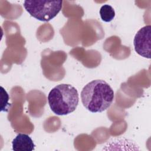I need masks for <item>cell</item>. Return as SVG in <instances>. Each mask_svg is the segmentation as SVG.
I'll list each match as a JSON object with an SVG mask.
<instances>
[{
    "label": "cell",
    "mask_w": 151,
    "mask_h": 151,
    "mask_svg": "<svg viewBox=\"0 0 151 151\" xmlns=\"http://www.w3.org/2000/svg\"><path fill=\"white\" fill-rule=\"evenodd\" d=\"M12 146L15 151H32L35 149V145L28 134L19 133L13 139Z\"/></svg>",
    "instance_id": "5"
},
{
    "label": "cell",
    "mask_w": 151,
    "mask_h": 151,
    "mask_svg": "<svg viewBox=\"0 0 151 151\" xmlns=\"http://www.w3.org/2000/svg\"><path fill=\"white\" fill-rule=\"evenodd\" d=\"M151 26L147 25L142 27L136 34L133 45L135 51L140 56L150 59L151 52Z\"/></svg>",
    "instance_id": "4"
},
{
    "label": "cell",
    "mask_w": 151,
    "mask_h": 151,
    "mask_svg": "<svg viewBox=\"0 0 151 151\" xmlns=\"http://www.w3.org/2000/svg\"><path fill=\"white\" fill-rule=\"evenodd\" d=\"M62 1H25L24 7L34 18L41 21H49L60 12Z\"/></svg>",
    "instance_id": "3"
},
{
    "label": "cell",
    "mask_w": 151,
    "mask_h": 151,
    "mask_svg": "<svg viewBox=\"0 0 151 151\" xmlns=\"http://www.w3.org/2000/svg\"><path fill=\"white\" fill-rule=\"evenodd\" d=\"M78 101L77 90L68 84L56 86L48 95V102L51 110L59 116L67 115L75 111Z\"/></svg>",
    "instance_id": "2"
},
{
    "label": "cell",
    "mask_w": 151,
    "mask_h": 151,
    "mask_svg": "<svg viewBox=\"0 0 151 151\" xmlns=\"http://www.w3.org/2000/svg\"><path fill=\"white\" fill-rule=\"evenodd\" d=\"M113 99V90L103 80H92L81 91L83 106L92 113H100L107 110L111 106Z\"/></svg>",
    "instance_id": "1"
},
{
    "label": "cell",
    "mask_w": 151,
    "mask_h": 151,
    "mask_svg": "<svg viewBox=\"0 0 151 151\" xmlns=\"http://www.w3.org/2000/svg\"><path fill=\"white\" fill-rule=\"evenodd\" d=\"M101 19L106 22L112 21L115 17V11L113 8L108 4L103 5L99 11Z\"/></svg>",
    "instance_id": "6"
}]
</instances>
